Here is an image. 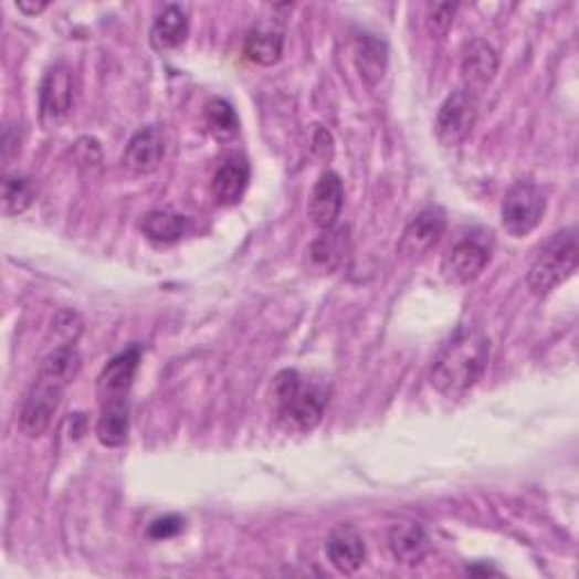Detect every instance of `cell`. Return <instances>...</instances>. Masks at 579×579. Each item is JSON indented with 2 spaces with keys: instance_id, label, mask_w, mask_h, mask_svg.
I'll list each match as a JSON object with an SVG mask.
<instances>
[{
  "instance_id": "27",
  "label": "cell",
  "mask_w": 579,
  "mask_h": 579,
  "mask_svg": "<svg viewBox=\"0 0 579 579\" xmlns=\"http://www.w3.org/2000/svg\"><path fill=\"white\" fill-rule=\"evenodd\" d=\"M333 150H335V143H333V136L326 127H315V134H313V152L319 157V159H330L333 157Z\"/></svg>"
},
{
  "instance_id": "17",
  "label": "cell",
  "mask_w": 579,
  "mask_h": 579,
  "mask_svg": "<svg viewBox=\"0 0 579 579\" xmlns=\"http://www.w3.org/2000/svg\"><path fill=\"white\" fill-rule=\"evenodd\" d=\"M392 557L403 566H419L430 552V539L425 529L414 520L394 523L388 537Z\"/></svg>"
},
{
  "instance_id": "11",
  "label": "cell",
  "mask_w": 579,
  "mask_h": 579,
  "mask_svg": "<svg viewBox=\"0 0 579 579\" xmlns=\"http://www.w3.org/2000/svg\"><path fill=\"white\" fill-rule=\"evenodd\" d=\"M343 207H345V183L340 175L333 170L322 172L308 200V215L313 224L322 231L335 227L337 218L343 213Z\"/></svg>"
},
{
  "instance_id": "14",
  "label": "cell",
  "mask_w": 579,
  "mask_h": 579,
  "mask_svg": "<svg viewBox=\"0 0 579 579\" xmlns=\"http://www.w3.org/2000/svg\"><path fill=\"white\" fill-rule=\"evenodd\" d=\"M326 557L337 572L343 575L358 572L367 557L362 535L351 525L335 527L326 539Z\"/></svg>"
},
{
  "instance_id": "6",
  "label": "cell",
  "mask_w": 579,
  "mask_h": 579,
  "mask_svg": "<svg viewBox=\"0 0 579 579\" xmlns=\"http://www.w3.org/2000/svg\"><path fill=\"white\" fill-rule=\"evenodd\" d=\"M477 98L469 91H455L444 101L434 120V134L446 148H457L477 125Z\"/></svg>"
},
{
  "instance_id": "24",
  "label": "cell",
  "mask_w": 579,
  "mask_h": 579,
  "mask_svg": "<svg viewBox=\"0 0 579 579\" xmlns=\"http://www.w3.org/2000/svg\"><path fill=\"white\" fill-rule=\"evenodd\" d=\"M34 202V183L25 175H8L3 181V211L6 215H19Z\"/></svg>"
},
{
  "instance_id": "7",
  "label": "cell",
  "mask_w": 579,
  "mask_h": 579,
  "mask_svg": "<svg viewBox=\"0 0 579 579\" xmlns=\"http://www.w3.org/2000/svg\"><path fill=\"white\" fill-rule=\"evenodd\" d=\"M492 261V248L482 238L469 235L453 245L442 259V276L453 285H466L475 281Z\"/></svg>"
},
{
  "instance_id": "25",
  "label": "cell",
  "mask_w": 579,
  "mask_h": 579,
  "mask_svg": "<svg viewBox=\"0 0 579 579\" xmlns=\"http://www.w3.org/2000/svg\"><path fill=\"white\" fill-rule=\"evenodd\" d=\"M455 12H457V3H430L428 14H425V25L430 34L434 36L444 34L453 23Z\"/></svg>"
},
{
  "instance_id": "18",
  "label": "cell",
  "mask_w": 579,
  "mask_h": 579,
  "mask_svg": "<svg viewBox=\"0 0 579 579\" xmlns=\"http://www.w3.org/2000/svg\"><path fill=\"white\" fill-rule=\"evenodd\" d=\"M140 231L155 245H175L186 235L188 220L172 209H155L140 218Z\"/></svg>"
},
{
  "instance_id": "10",
  "label": "cell",
  "mask_w": 579,
  "mask_h": 579,
  "mask_svg": "<svg viewBox=\"0 0 579 579\" xmlns=\"http://www.w3.org/2000/svg\"><path fill=\"white\" fill-rule=\"evenodd\" d=\"M498 66H501L498 53L489 41L473 39L471 43H466L464 53H462V64H460L464 91H469L477 98V93H482L494 82Z\"/></svg>"
},
{
  "instance_id": "9",
  "label": "cell",
  "mask_w": 579,
  "mask_h": 579,
  "mask_svg": "<svg viewBox=\"0 0 579 579\" xmlns=\"http://www.w3.org/2000/svg\"><path fill=\"white\" fill-rule=\"evenodd\" d=\"M446 231V213L440 207H428L419 211L406 227L399 252L408 261L423 259L434 245L440 243Z\"/></svg>"
},
{
  "instance_id": "4",
  "label": "cell",
  "mask_w": 579,
  "mask_h": 579,
  "mask_svg": "<svg viewBox=\"0 0 579 579\" xmlns=\"http://www.w3.org/2000/svg\"><path fill=\"white\" fill-rule=\"evenodd\" d=\"M577 231L566 229L555 233L541 248L527 274V285L535 295H548L557 285L568 281L577 270Z\"/></svg>"
},
{
  "instance_id": "3",
  "label": "cell",
  "mask_w": 579,
  "mask_h": 579,
  "mask_svg": "<svg viewBox=\"0 0 579 579\" xmlns=\"http://www.w3.org/2000/svg\"><path fill=\"white\" fill-rule=\"evenodd\" d=\"M272 399L278 419L293 430L310 432L319 425L326 410V392L317 385H306L295 369H283L272 382Z\"/></svg>"
},
{
  "instance_id": "21",
  "label": "cell",
  "mask_w": 579,
  "mask_h": 579,
  "mask_svg": "<svg viewBox=\"0 0 579 579\" xmlns=\"http://www.w3.org/2000/svg\"><path fill=\"white\" fill-rule=\"evenodd\" d=\"M356 64L369 86L378 84L388 71V45L373 34H360L356 39Z\"/></svg>"
},
{
  "instance_id": "26",
  "label": "cell",
  "mask_w": 579,
  "mask_h": 579,
  "mask_svg": "<svg viewBox=\"0 0 579 579\" xmlns=\"http://www.w3.org/2000/svg\"><path fill=\"white\" fill-rule=\"evenodd\" d=\"M183 529V518L177 516V514H168V516H161L157 520H152V525L148 527V537L150 539H172L177 537Z\"/></svg>"
},
{
  "instance_id": "2",
  "label": "cell",
  "mask_w": 579,
  "mask_h": 579,
  "mask_svg": "<svg viewBox=\"0 0 579 579\" xmlns=\"http://www.w3.org/2000/svg\"><path fill=\"white\" fill-rule=\"evenodd\" d=\"M489 365V340L475 328H462L432 365L430 382L444 397H462L482 378Z\"/></svg>"
},
{
  "instance_id": "1",
  "label": "cell",
  "mask_w": 579,
  "mask_h": 579,
  "mask_svg": "<svg viewBox=\"0 0 579 579\" xmlns=\"http://www.w3.org/2000/svg\"><path fill=\"white\" fill-rule=\"evenodd\" d=\"M80 367H82V358L73 345H62L43 358L36 380L32 382L30 392L25 394L19 414V430L28 440L41 438V434H45V430L51 428L62 406L64 392L77 378Z\"/></svg>"
},
{
  "instance_id": "28",
  "label": "cell",
  "mask_w": 579,
  "mask_h": 579,
  "mask_svg": "<svg viewBox=\"0 0 579 579\" xmlns=\"http://www.w3.org/2000/svg\"><path fill=\"white\" fill-rule=\"evenodd\" d=\"M21 150V138H19V131L8 127L6 134H3V159L10 161L14 155H19Z\"/></svg>"
},
{
  "instance_id": "13",
  "label": "cell",
  "mask_w": 579,
  "mask_h": 579,
  "mask_svg": "<svg viewBox=\"0 0 579 579\" xmlns=\"http://www.w3.org/2000/svg\"><path fill=\"white\" fill-rule=\"evenodd\" d=\"M140 349L129 347L107 362L98 378V399L103 401H129L131 385L138 371Z\"/></svg>"
},
{
  "instance_id": "15",
  "label": "cell",
  "mask_w": 579,
  "mask_h": 579,
  "mask_svg": "<svg viewBox=\"0 0 579 579\" xmlns=\"http://www.w3.org/2000/svg\"><path fill=\"white\" fill-rule=\"evenodd\" d=\"M349 254V227H330L322 231L308 248V265L317 274H333L340 270Z\"/></svg>"
},
{
  "instance_id": "12",
  "label": "cell",
  "mask_w": 579,
  "mask_h": 579,
  "mask_svg": "<svg viewBox=\"0 0 579 579\" xmlns=\"http://www.w3.org/2000/svg\"><path fill=\"white\" fill-rule=\"evenodd\" d=\"M166 157V136L157 125L138 129L125 148L123 164L134 175H150L155 172Z\"/></svg>"
},
{
  "instance_id": "5",
  "label": "cell",
  "mask_w": 579,
  "mask_h": 579,
  "mask_svg": "<svg viewBox=\"0 0 579 579\" xmlns=\"http://www.w3.org/2000/svg\"><path fill=\"white\" fill-rule=\"evenodd\" d=\"M546 196L533 181H516L503 200V227L509 235L523 238L533 233L546 215Z\"/></svg>"
},
{
  "instance_id": "19",
  "label": "cell",
  "mask_w": 579,
  "mask_h": 579,
  "mask_svg": "<svg viewBox=\"0 0 579 579\" xmlns=\"http://www.w3.org/2000/svg\"><path fill=\"white\" fill-rule=\"evenodd\" d=\"M95 434L107 449L125 446L129 438V401H103Z\"/></svg>"
},
{
  "instance_id": "22",
  "label": "cell",
  "mask_w": 579,
  "mask_h": 579,
  "mask_svg": "<svg viewBox=\"0 0 579 579\" xmlns=\"http://www.w3.org/2000/svg\"><path fill=\"white\" fill-rule=\"evenodd\" d=\"M245 55L259 66H274L283 55V34L256 28L245 39Z\"/></svg>"
},
{
  "instance_id": "16",
  "label": "cell",
  "mask_w": 579,
  "mask_h": 579,
  "mask_svg": "<svg viewBox=\"0 0 579 579\" xmlns=\"http://www.w3.org/2000/svg\"><path fill=\"white\" fill-rule=\"evenodd\" d=\"M250 186V164L243 157L227 159L213 175L211 192L220 207H233L243 200Z\"/></svg>"
},
{
  "instance_id": "23",
  "label": "cell",
  "mask_w": 579,
  "mask_h": 579,
  "mask_svg": "<svg viewBox=\"0 0 579 579\" xmlns=\"http://www.w3.org/2000/svg\"><path fill=\"white\" fill-rule=\"evenodd\" d=\"M204 123L215 140H231L238 134V116L235 109L224 98H211L204 105Z\"/></svg>"
},
{
  "instance_id": "20",
  "label": "cell",
  "mask_w": 579,
  "mask_h": 579,
  "mask_svg": "<svg viewBox=\"0 0 579 579\" xmlns=\"http://www.w3.org/2000/svg\"><path fill=\"white\" fill-rule=\"evenodd\" d=\"M188 36V17L181 8L168 6L152 23L150 30V43L155 51L166 53L179 48Z\"/></svg>"
},
{
  "instance_id": "8",
  "label": "cell",
  "mask_w": 579,
  "mask_h": 579,
  "mask_svg": "<svg viewBox=\"0 0 579 579\" xmlns=\"http://www.w3.org/2000/svg\"><path fill=\"white\" fill-rule=\"evenodd\" d=\"M75 101L73 71L66 64H55L43 75L39 88V109L45 125H60L69 118Z\"/></svg>"
},
{
  "instance_id": "29",
  "label": "cell",
  "mask_w": 579,
  "mask_h": 579,
  "mask_svg": "<svg viewBox=\"0 0 579 579\" xmlns=\"http://www.w3.org/2000/svg\"><path fill=\"white\" fill-rule=\"evenodd\" d=\"M17 8L28 17H36L48 8V0H39V3H34V0H21V3H17Z\"/></svg>"
}]
</instances>
